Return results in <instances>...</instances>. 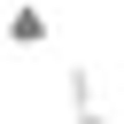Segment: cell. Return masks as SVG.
<instances>
[{
  "label": "cell",
  "mask_w": 124,
  "mask_h": 124,
  "mask_svg": "<svg viewBox=\"0 0 124 124\" xmlns=\"http://www.w3.org/2000/svg\"><path fill=\"white\" fill-rule=\"evenodd\" d=\"M0 31H8V46H46V16H39V8H16Z\"/></svg>",
  "instance_id": "obj_1"
},
{
  "label": "cell",
  "mask_w": 124,
  "mask_h": 124,
  "mask_svg": "<svg viewBox=\"0 0 124 124\" xmlns=\"http://www.w3.org/2000/svg\"><path fill=\"white\" fill-rule=\"evenodd\" d=\"M70 124H116V116H108V108H78Z\"/></svg>",
  "instance_id": "obj_3"
},
{
  "label": "cell",
  "mask_w": 124,
  "mask_h": 124,
  "mask_svg": "<svg viewBox=\"0 0 124 124\" xmlns=\"http://www.w3.org/2000/svg\"><path fill=\"white\" fill-rule=\"evenodd\" d=\"M62 93H70V108H101V101H93V70H85V62H62Z\"/></svg>",
  "instance_id": "obj_2"
}]
</instances>
